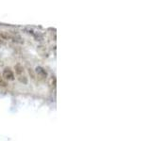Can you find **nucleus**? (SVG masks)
Returning a JSON list of instances; mask_svg holds the SVG:
<instances>
[{"label": "nucleus", "mask_w": 151, "mask_h": 141, "mask_svg": "<svg viewBox=\"0 0 151 141\" xmlns=\"http://www.w3.org/2000/svg\"><path fill=\"white\" fill-rule=\"evenodd\" d=\"M0 42H1V39H0Z\"/></svg>", "instance_id": "nucleus-5"}, {"label": "nucleus", "mask_w": 151, "mask_h": 141, "mask_svg": "<svg viewBox=\"0 0 151 141\" xmlns=\"http://www.w3.org/2000/svg\"><path fill=\"white\" fill-rule=\"evenodd\" d=\"M2 76L5 80L7 81H13L14 78H15V75H14V73L9 68H6L3 70Z\"/></svg>", "instance_id": "nucleus-2"}, {"label": "nucleus", "mask_w": 151, "mask_h": 141, "mask_svg": "<svg viewBox=\"0 0 151 141\" xmlns=\"http://www.w3.org/2000/svg\"><path fill=\"white\" fill-rule=\"evenodd\" d=\"M35 73L37 74L38 78H39L40 80H45L46 77H47L46 70L44 68H42V67H37L35 69Z\"/></svg>", "instance_id": "nucleus-3"}, {"label": "nucleus", "mask_w": 151, "mask_h": 141, "mask_svg": "<svg viewBox=\"0 0 151 141\" xmlns=\"http://www.w3.org/2000/svg\"><path fill=\"white\" fill-rule=\"evenodd\" d=\"M0 87H7V82L1 76H0Z\"/></svg>", "instance_id": "nucleus-4"}, {"label": "nucleus", "mask_w": 151, "mask_h": 141, "mask_svg": "<svg viewBox=\"0 0 151 141\" xmlns=\"http://www.w3.org/2000/svg\"><path fill=\"white\" fill-rule=\"evenodd\" d=\"M14 69H15V73H16L17 78H18L19 81L23 84H27V77L25 74V72H24L23 66L21 64H16Z\"/></svg>", "instance_id": "nucleus-1"}]
</instances>
